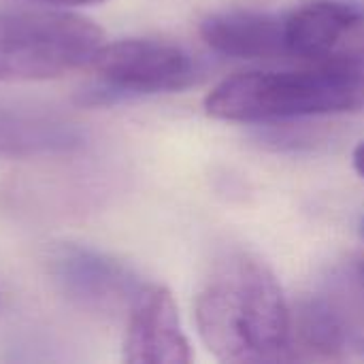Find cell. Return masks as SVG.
<instances>
[{"instance_id": "ba28073f", "label": "cell", "mask_w": 364, "mask_h": 364, "mask_svg": "<svg viewBox=\"0 0 364 364\" xmlns=\"http://www.w3.org/2000/svg\"><path fill=\"white\" fill-rule=\"evenodd\" d=\"M203 41L218 53L239 60L288 55L286 17L262 11H222L200 23Z\"/></svg>"}, {"instance_id": "52a82bcc", "label": "cell", "mask_w": 364, "mask_h": 364, "mask_svg": "<svg viewBox=\"0 0 364 364\" xmlns=\"http://www.w3.org/2000/svg\"><path fill=\"white\" fill-rule=\"evenodd\" d=\"M53 275L68 299L94 311H115L139 292L122 264L85 247L60 250L53 256Z\"/></svg>"}, {"instance_id": "30bf717a", "label": "cell", "mask_w": 364, "mask_h": 364, "mask_svg": "<svg viewBox=\"0 0 364 364\" xmlns=\"http://www.w3.org/2000/svg\"><path fill=\"white\" fill-rule=\"evenodd\" d=\"M79 143V134L58 122L0 113V154H32L68 149Z\"/></svg>"}, {"instance_id": "7c38bea8", "label": "cell", "mask_w": 364, "mask_h": 364, "mask_svg": "<svg viewBox=\"0 0 364 364\" xmlns=\"http://www.w3.org/2000/svg\"><path fill=\"white\" fill-rule=\"evenodd\" d=\"M354 168L360 177H364V141L354 149Z\"/></svg>"}, {"instance_id": "277c9868", "label": "cell", "mask_w": 364, "mask_h": 364, "mask_svg": "<svg viewBox=\"0 0 364 364\" xmlns=\"http://www.w3.org/2000/svg\"><path fill=\"white\" fill-rule=\"evenodd\" d=\"M90 64L102 81L98 90L87 92L94 96V102L136 94L181 92L198 79V66L188 51L151 38L102 43Z\"/></svg>"}, {"instance_id": "4fadbf2b", "label": "cell", "mask_w": 364, "mask_h": 364, "mask_svg": "<svg viewBox=\"0 0 364 364\" xmlns=\"http://www.w3.org/2000/svg\"><path fill=\"white\" fill-rule=\"evenodd\" d=\"M358 271H360V275H364V260L358 264Z\"/></svg>"}, {"instance_id": "6da1fadb", "label": "cell", "mask_w": 364, "mask_h": 364, "mask_svg": "<svg viewBox=\"0 0 364 364\" xmlns=\"http://www.w3.org/2000/svg\"><path fill=\"white\" fill-rule=\"evenodd\" d=\"M196 328L222 363L290 358L292 311L271 269L235 252L220 260L196 299Z\"/></svg>"}, {"instance_id": "8992f818", "label": "cell", "mask_w": 364, "mask_h": 364, "mask_svg": "<svg viewBox=\"0 0 364 364\" xmlns=\"http://www.w3.org/2000/svg\"><path fill=\"white\" fill-rule=\"evenodd\" d=\"M124 360L130 364H188L192 360L179 309L164 286L139 288L130 303Z\"/></svg>"}, {"instance_id": "9c48e42d", "label": "cell", "mask_w": 364, "mask_h": 364, "mask_svg": "<svg viewBox=\"0 0 364 364\" xmlns=\"http://www.w3.org/2000/svg\"><path fill=\"white\" fill-rule=\"evenodd\" d=\"M314 296L331 322L341 354H364V275L360 271L333 277Z\"/></svg>"}, {"instance_id": "7a4b0ae2", "label": "cell", "mask_w": 364, "mask_h": 364, "mask_svg": "<svg viewBox=\"0 0 364 364\" xmlns=\"http://www.w3.org/2000/svg\"><path fill=\"white\" fill-rule=\"evenodd\" d=\"M356 109H364V62L239 73L205 98V111L211 117L247 124Z\"/></svg>"}, {"instance_id": "3957f363", "label": "cell", "mask_w": 364, "mask_h": 364, "mask_svg": "<svg viewBox=\"0 0 364 364\" xmlns=\"http://www.w3.org/2000/svg\"><path fill=\"white\" fill-rule=\"evenodd\" d=\"M105 32L66 11H0V81L58 79L90 64Z\"/></svg>"}, {"instance_id": "8fae6325", "label": "cell", "mask_w": 364, "mask_h": 364, "mask_svg": "<svg viewBox=\"0 0 364 364\" xmlns=\"http://www.w3.org/2000/svg\"><path fill=\"white\" fill-rule=\"evenodd\" d=\"M30 2L53 4V6H85V4H96V2H102V0H30Z\"/></svg>"}, {"instance_id": "5bb4252c", "label": "cell", "mask_w": 364, "mask_h": 364, "mask_svg": "<svg viewBox=\"0 0 364 364\" xmlns=\"http://www.w3.org/2000/svg\"><path fill=\"white\" fill-rule=\"evenodd\" d=\"M363 235H364V222H363Z\"/></svg>"}, {"instance_id": "5b68a950", "label": "cell", "mask_w": 364, "mask_h": 364, "mask_svg": "<svg viewBox=\"0 0 364 364\" xmlns=\"http://www.w3.org/2000/svg\"><path fill=\"white\" fill-rule=\"evenodd\" d=\"M288 55L314 64L364 62V6L316 0L286 15Z\"/></svg>"}]
</instances>
